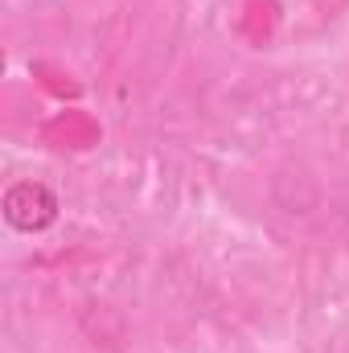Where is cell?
Masks as SVG:
<instances>
[{
  "instance_id": "cell-1",
  "label": "cell",
  "mask_w": 349,
  "mask_h": 353,
  "mask_svg": "<svg viewBox=\"0 0 349 353\" xmlns=\"http://www.w3.org/2000/svg\"><path fill=\"white\" fill-rule=\"evenodd\" d=\"M58 193L46 185V181H17L4 189V201H0V214L12 230L21 234H41L58 222Z\"/></svg>"
}]
</instances>
